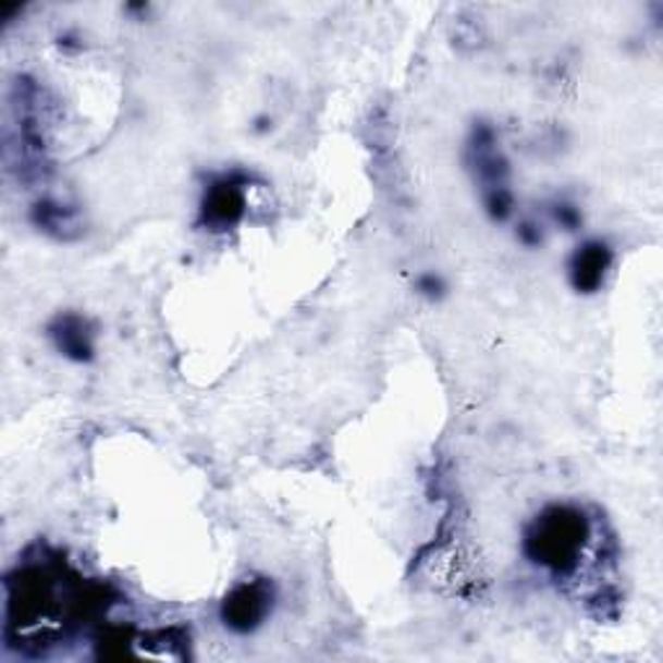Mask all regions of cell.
I'll return each instance as SVG.
<instances>
[{
    "label": "cell",
    "mask_w": 663,
    "mask_h": 663,
    "mask_svg": "<svg viewBox=\"0 0 663 663\" xmlns=\"http://www.w3.org/2000/svg\"><path fill=\"white\" fill-rule=\"evenodd\" d=\"M244 197L234 182H221L205 197L202 213L213 225H229L242 216Z\"/></svg>",
    "instance_id": "4"
},
{
    "label": "cell",
    "mask_w": 663,
    "mask_h": 663,
    "mask_svg": "<svg viewBox=\"0 0 663 663\" xmlns=\"http://www.w3.org/2000/svg\"><path fill=\"white\" fill-rule=\"evenodd\" d=\"M58 343H60V347H63V353L71 355V358L84 360L91 355V340H88V332L81 319L65 321L63 330L58 332Z\"/></svg>",
    "instance_id": "5"
},
{
    "label": "cell",
    "mask_w": 663,
    "mask_h": 663,
    "mask_svg": "<svg viewBox=\"0 0 663 663\" xmlns=\"http://www.w3.org/2000/svg\"><path fill=\"white\" fill-rule=\"evenodd\" d=\"M272 591L265 580H244L229 593L221 606L223 625L234 633H251L270 612Z\"/></svg>",
    "instance_id": "2"
},
{
    "label": "cell",
    "mask_w": 663,
    "mask_h": 663,
    "mask_svg": "<svg viewBox=\"0 0 663 663\" xmlns=\"http://www.w3.org/2000/svg\"><path fill=\"white\" fill-rule=\"evenodd\" d=\"M586 539H589L586 516L570 505H555L531 524L526 535V552L531 563L550 570L552 576H567L576 570Z\"/></svg>",
    "instance_id": "1"
},
{
    "label": "cell",
    "mask_w": 663,
    "mask_h": 663,
    "mask_svg": "<svg viewBox=\"0 0 663 663\" xmlns=\"http://www.w3.org/2000/svg\"><path fill=\"white\" fill-rule=\"evenodd\" d=\"M612 262V251L606 249L601 242L586 244L584 249L576 251L570 265V275L573 283H576L578 291H599L601 280H604V272Z\"/></svg>",
    "instance_id": "3"
}]
</instances>
